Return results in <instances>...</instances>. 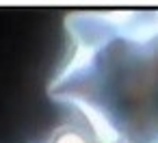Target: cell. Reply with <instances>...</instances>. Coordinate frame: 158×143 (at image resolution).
Segmentation results:
<instances>
[{
  "label": "cell",
  "instance_id": "cell-1",
  "mask_svg": "<svg viewBox=\"0 0 158 143\" xmlns=\"http://www.w3.org/2000/svg\"><path fill=\"white\" fill-rule=\"evenodd\" d=\"M48 98L95 143H158V9H76Z\"/></svg>",
  "mask_w": 158,
  "mask_h": 143
},
{
  "label": "cell",
  "instance_id": "cell-2",
  "mask_svg": "<svg viewBox=\"0 0 158 143\" xmlns=\"http://www.w3.org/2000/svg\"><path fill=\"white\" fill-rule=\"evenodd\" d=\"M37 143H95L80 126L67 121V124H61L56 128H52L41 141Z\"/></svg>",
  "mask_w": 158,
  "mask_h": 143
}]
</instances>
